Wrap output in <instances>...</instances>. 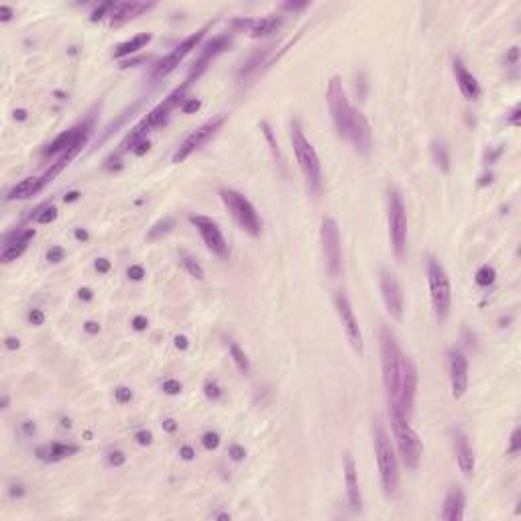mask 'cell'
<instances>
[{
    "mask_svg": "<svg viewBox=\"0 0 521 521\" xmlns=\"http://www.w3.org/2000/svg\"><path fill=\"white\" fill-rule=\"evenodd\" d=\"M405 358L407 356L399 348L395 334L389 328H381V367H383V385L389 411H395L399 407Z\"/></svg>",
    "mask_w": 521,
    "mask_h": 521,
    "instance_id": "obj_1",
    "label": "cell"
},
{
    "mask_svg": "<svg viewBox=\"0 0 521 521\" xmlns=\"http://www.w3.org/2000/svg\"><path fill=\"white\" fill-rule=\"evenodd\" d=\"M372 436H375V454H377V464L381 472V483L387 495H395L399 487V469H397V454L395 446L391 442L389 434L385 430V423L381 420L372 425Z\"/></svg>",
    "mask_w": 521,
    "mask_h": 521,
    "instance_id": "obj_2",
    "label": "cell"
},
{
    "mask_svg": "<svg viewBox=\"0 0 521 521\" xmlns=\"http://www.w3.org/2000/svg\"><path fill=\"white\" fill-rule=\"evenodd\" d=\"M291 145H293V151H296L298 163L303 171L305 179H308V185L318 194L320 185H322V167H320V159H318L316 149L312 147V143L305 139L298 120L291 123Z\"/></svg>",
    "mask_w": 521,
    "mask_h": 521,
    "instance_id": "obj_3",
    "label": "cell"
},
{
    "mask_svg": "<svg viewBox=\"0 0 521 521\" xmlns=\"http://www.w3.org/2000/svg\"><path fill=\"white\" fill-rule=\"evenodd\" d=\"M391 418V427H393V438L397 444V452L401 456L403 464L407 466L409 471H416L420 466V458H422V450L423 444L418 436V432L411 427L407 418L401 416H389Z\"/></svg>",
    "mask_w": 521,
    "mask_h": 521,
    "instance_id": "obj_4",
    "label": "cell"
},
{
    "mask_svg": "<svg viewBox=\"0 0 521 521\" xmlns=\"http://www.w3.org/2000/svg\"><path fill=\"white\" fill-rule=\"evenodd\" d=\"M427 283H430V296H432V305L438 320H444L450 312V301H452V291H450V279L444 269V265L436 261L434 257L427 259Z\"/></svg>",
    "mask_w": 521,
    "mask_h": 521,
    "instance_id": "obj_5",
    "label": "cell"
},
{
    "mask_svg": "<svg viewBox=\"0 0 521 521\" xmlns=\"http://www.w3.org/2000/svg\"><path fill=\"white\" fill-rule=\"evenodd\" d=\"M220 198L224 206L228 208V212L232 214V218L236 220V224L243 228L245 232L257 236L261 232V218L248 199L234 190H220Z\"/></svg>",
    "mask_w": 521,
    "mask_h": 521,
    "instance_id": "obj_6",
    "label": "cell"
},
{
    "mask_svg": "<svg viewBox=\"0 0 521 521\" xmlns=\"http://www.w3.org/2000/svg\"><path fill=\"white\" fill-rule=\"evenodd\" d=\"M328 106H330V114H332L334 126H336L338 135L348 139L354 108L350 106L348 98H346V92L342 88V82H340L338 75H332L330 82H328Z\"/></svg>",
    "mask_w": 521,
    "mask_h": 521,
    "instance_id": "obj_7",
    "label": "cell"
},
{
    "mask_svg": "<svg viewBox=\"0 0 521 521\" xmlns=\"http://www.w3.org/2000/svg\"><path fill=\"white\" fill-rule=\"evenodd\" d=\"M389 236L397 259H403L405 240H407V216L403 199L397 190H389Z\"/></svg>",
    "mask_w": 521,
    "mask_h": 521,
    "instance_id": "obj_8",
    "label": "cell"
},
{
    "mask_svg": "<svg viewBox=\"0 0 521 521\" xmlns=\"http://www.w3.org/2000/svg\"><path fill=\"white\" fill-rule=\"evenodd\" d=\"M224 120H226V114H220V116H216V118L208 120V123L199 124L196 130H192L190 135L185 137V141L177 147V151L173 153V163H181V161H185V159H188L194 151H198L199 147H204V145H206V143H208V141L220 130V126L224 124Z\"/></svg>",
    "mask_w": 521,
    "mask_h": 521,
    "instance_id": "obj_9",
    "label": "cell"
},
{
    "mask_svg": "<svg viewBox=\"0 0 521 521\" xmlns=\"http://www.w3.org/2000/svg\"><path fill=\"white\" fill-rule=\"evenodd\" d=\"M210 25H212V23L204 25L202 29H198V31H196V33H192L190 37H185V39H183V41H181V43H179L175 49H173L171 53H167V55H165L161 61H159V63L155 65V70H153V75H151V77H153V79L165 77L167 74H171L173 70H175L177 65H179L183 59H185V55H190V53H192V51H194V49L199 45V41H202V39H204L206 31L210 29Z\"/></svg>",
    "mask_w": 521,
    "mask_h": 521,
    "instance_id": "obj_10",
    "label": "cell"
},
{
    "mask_svg": "<svg viewBox=\"0 0 521 521\" xmlns=\"http://www.w3.org/2000/svg\"><path fill=\"white\" fill-rule=\"evenodd\" d=\"M322 250L330 277H338L342 269V250H340V230L334 218L322 220Z\"/></svg>",
    "mask_w": 521,
    "mask_h": 521,
    "instance_id": "obj_11",
    "label": "cell"
},
{
    "mask_svg": "<svg viewBox=\"0 0 521 521\" xmlns=\"http://www.w3.org/2000/svg\"><path fill=\"white\" fill-rule=\"evenodd\" d=\"M190 222L198 228L199 236L204 238L206 247L214 252V255L220 257V259H226V257L230 255L228 243H226V238H224L222 230L218 228V224L214 222L212 218H208V216H199V214H192V216H190Z\"/></svg>",
    "mask_w": 521,
    "mask_h": 521,
    "instance_id": "obj_12",
    "label": "cell"
},
{
    "mask_svg": "<svg viewBox=\"0 0 521 521\" xmlns=\"http://www.w3.org/2000/svg\"><path fill=\"white\" fill-rule=\"evenodd\" d=\"M334 305H336V312H338V318L342 322V328L346 332V338H348L350 346L354 348V352L363 354L365 350V342H363V334H360V328H358V322L354 318V312H352V305L346 298V293L338 291L336 296H334Z\"/></svg>",
    "mask_w": 521,
    "mask_h": 521,
    "instance_id": "obj_13",
    "label": "cell"
},
{
    "mask_svg": "<svg viewBox=\"0 0 521 521\" xmlns=\"http://www.w3.org/2000/svg\"><path fill=\"white\" fill-rule=\"evenodd\" d=\"M190 84H192L190 79H185V82H183L181 86H177V88L173 90L167 98H163V100L159 102V104L155 106V108H153L149 114H147V116L143 118V123H145L147 126H149V128L161 126V124L165 123V120L169 118V114H171V112L175 110L177 106L183 102V94H185V90H188V86H190Z\"/></svg>",
    "mask_w": 521,
    "mask_h": 521,
    "instance_id": "obj_14",
    "label": "cell"
},
{
    "mask_svg": "<svg viewBox=\"0 0 521 521\" xmlns=\"http://www.w3.org/2000/svg\"><path fill=\"white\" fill-rule=\"evenodd\" d=\"M381 291H383V301L385 308L395 320H401L403 316V293H401V285H399L397 277L389 271L381 273Z\"/></svg>",
    "mask_w": 521,
    "mask_h": 521,
    "instance_id": "obj_15",
    "label": "cell"
},
{
    "mask_svg": "<svg viewBox=\"0 0 521 521\" xmlns=\"http://www.w3.org/2000/svg\"><path fill=\"white\" fill-rule=\"evenodd\" d=\"M88 132H92V120H86V123L82 124H77L70 130H63L61 135H57L55 139H53L49 145H47V149L43 151L45 157H53V155H61L70 149L72 145L77 143V139H82L84 135H88Z\"/></svg>",
    "mask_w": 521,
    "mask_h": 521,
    "instance_id": "obj_16",
    "label": "cell"
},
{
    "mask_svg": "<svg viewBox=\"0 0 521 521\" xmlns=\"http://www.w3.org/2000/svg\"><path fill=\"white\" fill-rule=\"evenodd\" d=\"M348 141L352 143V147L358 151L367 155L371 151V143H372V137H371V126H369V120L367 116L360 112V110H354L352 112V120H350V130H348Z\"/></svg>",
    "mask_w": 521,
    "mask_h": 521,
    "instance_id": "obj_17",
    "label": "cell"
},
{
    "mask_svg": "<svg viewBox=\"0 0 521 521\" xmlns=\"http://www.w3.org/2000/svg\"><path fill=\"white\" fill-rule=\"evenodd\" d=\"M450 383L454 397H462L469 387V360L460 350L450 352Z\"/></svg>",
    "mask_w": 521,
    "mask_h": 521,
    "instance_id": "obj_18",
    "label": "cell"
},
{
    "mask_svg": "<svg viewBox=\"0 0 521 521\" xmlns=\"http://www.w3.org/2000/svg\"><path fill=\"white\" fill-rule=\"evenodd\" d=\"M283 23L281 15H269V17H261V19H236L232 21L234 26H240V29H247L250 35L261 37V35H271L275 33Z\"/></svg>",
    "mask_w": 521,
    "mask_h": 521,
    "instance_id": "obj_19",
    "label": "cell"
},
{
    "mask_svg": "<svg viewBox=\"0 0 521 521\" xmlns=\"http://www.w3.org/2000/svg\"><path fill=\"white\" fill-rule=\"evenodd\" d=\"M344 480H346V495H348V503L352 511L363 509V495L358 489V472H356V464L352 460L350 454L344 456Z\"/></svg>",
    "mask_w": 521,
    "mask_h": 521,
    "instance_id": "obj_20",
    "label": "cell"
},
{
    "mask_svg": "<svg viewBox=\"0 0 521 521\" xmlns=\"http://www.w3.org/2000/svg\"><path fill=\"white\" fill-rule=\"evenodd\" d=\"M35 236V228H26V230H17L10 238H6V243L2 245V252H0V261L2 263H10L17 261L23 252L26 250V245L29 240Z\"/></svg>",
    "mask_w": 521,
    "mask_h": 521,
    "instance_id": "obj_21",
    "label": "cell"
},
{
    "mask_svg": "<svg viewBox=\"0 0 521 521\" xmlns=\"http://www.w3.org/2000/svg\"><path fill=\"white\" fill-rule=\"evenodd\" d=\"M149 8H153V2H137V0H130V2H114L110 8V25H123L130 19H135L143 12H147Z\"/></svg>",
    "mask_w": 521,
    "mask_h": 521,
    "instance_id": "obj_22",
    "label": "cell"
},
{
    "mask_svg": "<svg viewBox=\"0 0 521 521\" xmlns=\"http://www.w3.org/2000/svg\"><path fill=\"white\" fill-rule=\"evenodd\" d=\"M454 75H456L458 88L466 100H476L480 96V86L476 82V77L464 68V63L460 59H454Z\"/></svg>",
    "mask_w": 521,
    "mask_h": 521,
    "instance_id": "obj_23",
    "label": "cell"
},
{
    "mask_svg": "<svg viewBox=\"0 0 521 521\" xmlns=\"http://www.w3.org/2000/svg\"><path fill=\"white\" fill-rule=\"evenodd\" d=\"M454 450H456V460H458L460 471L466 476H471L474 472V456H472V448L469 444V438L460 430L454 434Z\"/></svg>",
    "mask_w": 521,
    "mask_h": 521,
    "instance_id": "obj_24",
    "label": "cell"
},
{
    "mask_svg": "<svg viewBox=\"0 0 521 521\" xmlns=\"http://www.w3.org/2000/svg\"><path fill=\"white\" fill-rule=\"evenodd\" d=\"M464 517V493L460 487H452L446 495L442 519L444 521H460Z\"/></svg>",
    "mask_w": 521,
    "mask_h": 521,
    "instance_id": "obj_25",
    "label": "cell"
},
{
    "mask_svg": "<svg viewBox=\"0 0 521 521\" xmlns=\"http://www.w3.org/2000/svg\"><path fill=\"white\" fill-rule=\"evenodd\" d=\"M149 41H151V33L135 35L132 39H128V41L116 45V49H114V57H116V59H123V57H126V55H130V53H137L139 49H143Z\"/></svg>",
    "mask_w": 521,
    "mask_h": 521,
    "instance_id": "obj_26",
    "label": "cell"
},
{
    "mask_svg": "<svg viewBox=\"0 0 521 521\" xmlns=\"http://www.w3.org/2000/svg\"><path fill=\"white\" fill-rule=\"evenodd\" d=\"M37 181L39 177H25L8 192V199H25V198L37 196Z\"/></svg>",
    "mask_w": 521,
    "mask_h": 521,
    "instance_id": "obj_27",
    "label": "cell"
},
{
    "mask_svg": "<svg viewBox=\"0 0 521 521\" xmlns=\"http://www.w3.org/2000/svg\"><path fill=\"white\" fill-rule=\"evenodd\" d=\"M79 448L75 444H61V442H53L49 446V460H61L65 456H72Z\"/></svg>",
    "mask_w": 521,
    "mask_h": 521,
    "instance_id": "obj_28",
    "label": "cell"
},
{
    "mask_svg": "<svg viewBox=\"0 0 521 521\" xmlns=\"http://www.w3.org/2000/svg\"><path fill=\"white\" fill-rule=\"evenodd\" d=\"M230 354H232V360H234V365L238 367V371L247 375L248 369H250V365H248V356L245 354V350L240 348V346H238L236 342H232V344H230Z\"/></svg>",
    "mask_w": 521,
    "mask_h": 521,
    "instance_id": "obj_29",
    "label": "cell"
},
{
    "mask_svg": "<svg viewBox=\"0 0 521 521\" xmlns=\"http://www.w3.org/2000/svg\"><path fill=\"white\" fill-rule=\"evenodd\" d=\"M495 269H493L491 265H483L480 267V269L476 271V283L480 285V287H489V285H493V281H495Z\"/></svg>",
    "mask_w": 521,
    "mask_h": 521,
    "instance_id": "obj_30",
    "label": "cell"
},
{
    "mask_svg": "<svg viewBox=\"0 0 521 521\" xmlns=\"http://www.w3.org/2000/svg\"><path fill=\"white\" fill-rule=\"evenodd\" d=\"M181 265L185 267V269H188V273L192 275V277H196V279H204V269H202V265L199 263H196L192 257H181Z\"/></svg>",
    "mask_w": 521,
    "mask_h": 521,
    "instance_id": "obj_31",
    "label": "cell"
},
{
    "mask_svg": "<svg viewBox=\"0 0 521 521\" xmlns=\"http://www.w3.org/2000/svg\"><path fill=\"white\" fill-rule=\"evenodd\" d=\"M432 151H434V157H436L438 165H442V169L448 171V155H446V149H444V147H442V145H438V143H434Z\"/></svg>",
    "mask_w": 521,
    "mask_h": 521,
    "instance_id": "obj_32",
    "label": "cell"
},
{
    "mask_svg": "<svg viewBox=\"0 0 521 521\" xmlns=\"http://www.w3.org/2000/svg\"><path fill=\"white\" fill-rule=\"evenodd\" d=\"M202 444H204V448H208V450L218 448V444H220V436H218L216 432H206V434L202 436Z\"/></svg>",
    "mask_w": 521,
    "mask_h": 521,
    "instance_id": "obj_33",
    "label": "cell"
},
{
    "mask_svg": "<svg viewBox=\"0 0 521 521\" xmlns=\"http://www.w3.org/2000/svg\"><path fill=\"white\" fill-rule=\"evenodd\" d=\"M63 259H65V250H63L61 247H51V248L47 250V261H49V263L57 265V263H61Z\"/></svg>",
    "mask_w": 521,
    "mask_h": 521,
    "instance_id": "obj_34",
    "label": "cell"
},
{
    "mask_svg": "<svg viewBox=\"0 0 521 521\" xmlns=\"http://www.w3.org/2000/svg\"><path fill=\"white\" fill-rule=\"evenodd\" d=\"M114 397H116L118 403H128L130 399H132V391L128 389V387H116Z\"/></svg>",
    "mask_w": 521,
    "mask_h": 521,
    "instance_id": "obj_35",
    "label": "cell"
},
{
    "mask_svg": "<svg viewBox=\"0 0 521 521\" xmlns=\"http://www.w3.org/2000/svg\"><path fill=\"white\" fill-rule=\"evenodd\" d=\"M163 391H165L167 395H179V393H181V383L175 381V379H167V381L163 383Z\"/></svg>",
    "mask_w": 521,
    "mask_h": 521,
    "instance_id": "obj_36",
    "label": "cell"
},
{
    "mask_svg": "<svg viewBox=\"0 0 521 521\" xmlns=\"http://www.w3.org/2000/svg\"><path fill=\"white\" fill-rule=\"evenodd\" d=\"M112 4H114V2H104V4H100L94 12H92V21H100V19H104V17H108Z\"/></svg>",
    "mask_w": 521,
    "mask_h": 521,
    "instance_id": "obj_37",
    "label": "cell"
},
{
    "mask_svg": "<svg viewBox=\"0 0 521 521\" xmlns=\"http://www.w3.org/2000/svg\"><path fill=\"white\" fill-rule=\"evenodd\" d=\"M108 462H110L112 466H123V464L126 462L124 452H123V450H112V452L108 454Z\"/></svg>",
    "mask_w": 521,
    "mask_h": 521,
    "instance_id": "obj_38",
    "label": "cell"
},
{
    "mask_svg": "<svg viewBox=\"0 0 521 521\" xmlns=\"http://www.w3.org/2000/svg\"><path fill=\"white\" fill-rule=\"evenodd\" d=\"M521 448V427H515L513 434H511V444H509V452L511 454H517Z\"/></svg>",
    "mask_w": 521,
    "mask_h": 521,
    "instance_id": "obj_39",
    "label": "cell"
},
{
    "mask_svg": "<svg viewBox=\"0 0 521 521\" xmlns=\"http://www.w3.org/2000/svg\"><path fill=\"white\" fill-rule=\"evenodd\" d=\"M204 391H206V397H210V399H218L220 395H222V391H220V387L214 383V381H208L206 385H204Z\"/></svg>",
    "mask_w": 521,
    "mask_h": 521,
    "instance_id": "obj_40",
    "label": "cell"
},
{
    "mask_svg": "<svg viewBox=\"0 0 521 521\" xmlns=\"http://www.w3.org/2000/svg\"><path fill=\"white\" fill-rule=\"evenodd\" d=\"M126 275L132 279V281H141V279L145 277L143 265H130V267H128V271H126Z\"/></svg>",
    "mask_w": 521,
    "mask_h": 521,
    "instance_id": "obj_41",
    "label": "cell"
},
{
    "mask_svg": "<svg viewBox=\"0 0 521 521\" xmlns=\"http://www.w3.org/2000/svg\"><path fill=\"white\" fill-rule=\"evenodd\" d=\"M169 226H173V220H165V222H161V224H157L155 228L149 232V238H151V240H153V238H157V236H159V232H163V234H165V232L169 230Z\"/></svg>",
    "mask_w": 521,
    "mask_h": 521,
    "instance_id": "obj_42",
    "label": "cell"
},
{
    "mask_svg": "<svg viewBox=\"0 0 521 521\" xmlns=\"http://www.w3.org/2000/svg\"><path fill=\"white\" fill-rule=\"evenodd\" d=\"M26 318H29V322H31L33 326H41V324L45 322V314H43L41 310H31Z\"/></svg>",
    "mask_w": 521,
    "mask_h": 521,
    "instance_id": "obj_43",
    "label": "cell"
},
{
    "mask_svg": "<svg viewBox=\"0 0 521 521\" xmlns=\"http://www.w3.org/2000/svg\"><path fill=\"white\" fill-rule=\"evenodd\" d=\"M228 456H230L232 460H243V458L247 456V452H245L243 446H236V444H234V446L228 448Z\"/></svg>",
    "mask_w": 521,
    "mask_h": 521,
    "instance_id": "obj_44",
    "label": "cell"
},
{
    "mask_svg": "<svg viewBox=\"0 0 521 521\" xmlns=\"http://www.w3.org/2000/svg\"><path fill=\"white\" fill-rule=\"evenodd\" d=\"M179 456H181L183 460H194V458H196V450H194L190 444H183V446L179 448Z\"/></svg>",
    "mask_w": 521,
    "mask_h": 521,
    "instance_id": "obj_45",
    "label": "cell"
},
{
    "mask_svg": "<svg viewBox=\"0 0 521 521\" xmlns=\"http://www.w3.org/2000/svg\"><path fill=\"white\" fill-rule=\"evenodd\" d=\"M135 438H137V442H139L141 446L151 444V440H153L151 432H147V430H141V432H137V434H135Z\"/></svg>",
    "mask_w": 521,
    "mask_h": 521,
    "instance_id": "obj_46",
    "label": "cell"
},
{
    "mask_svg": "<svg viewBox=\"0 0 521 521\" xmlns=\"http://www.w3.org/2000/svg\"><path fill=\"white\" fill-rule=\"evenodd\" d=\"M198 108H199V100H196V98H190V100H185L181 104V110L183 112H196Z\"/></svg>",
    "mask_w": 521,
    "mask_h": 521,
    "instance_id": "obj_47",
    "label": "cell"
},
{
    "mask_svg": "<svg viewBox=\"0 0 521 521\" xmlns=\"http://www.w3.org/2000/svg\"><path fill=\"white\" fill-rule=\"evenodd\" d=\"M96 271L98 273H108L110 271V261L108 259H98L96 261Z\"/></svg>",
    "mask_w": 521,
    "mask_h": 521,
    "instance_id": "obj_48",
    "label": "cell"
},
{
    "mask_svg": "<svg viewBox=\"0 0 521 521\" xmlns=\"http://www.w3.org/2000/svg\"><path fill=\"white\" fill-rule=\"evenodd\" d=\"M147 324H149V322H147V318H145V316H137L135 320H132V328H135V330H139V332H141V330H145V328H147Z\"/></svg>",
    "mask_w": 521,
    "mask_h": 521,
    "instance_id": "obj_49",
    "label": "cell"
},
{
    "mask_svg": "<svg viewBox=\"0 0 521 521\" xmlns=\"http://www.w3.org/2000/svg\"><path fill=\"white\" fill-rule=\"evenodd\" d=\"M10 17H12V8L6 4L0 6V21H10Z\"/></svg>",
    "mask_w": 521,
    "mask_h": 521,
    "instance_id": "obj_50",
    "label": "cell"
},
{
    "mask_svg": "<svg viewBox=\"0 0 521 521\" xmlns=\"http://www.w3.org/2000/svg\"><path fill=\"white\" fill-rule=\"evenodd\" d=\"M84 330H86L88 334H98V332H100V324H98V322H86V324H84Z\"/></svg>",
    "mask_w": 521,
    "mask_h": 521,
    "instance_id": "obj_51",
    "label": "cell"
},
{
    "mask_svg": "<svg viewBox=\"0 0 521 521\" xmlns=\"http://www.w3.org/2000/svg\"><path fill=\"white\" fill-rule=\"evenodd\" d=\"M517 57H519V49H517V47H511L509 55H507V63H509V65H515V63H517Z\"/></svg>",
    "mask_w": 521,
    "mask_h": 521,
    "instance_id": "obj_52",
    "label": "cell"
},
{
    "mask_svg": "<svg viewBox=\"0 0 521 521\" xmlns=\"http://www.w3.org/2000/svg\"><path fill=\"white\" fill-rule=\"evenodd\" d=\"M507 123H509V124H519V106H515V108H513L511 116L507 118Z\"/></svg>",
    "mask_w": 521,
    "mask_h": 521,
    "instance_id": "obj_53",
    "label": "cell"
},
{
    "mask_svg": "<svg viewBox=\"0 0 521 521\" xmlns=\"http://www.w3.org/2000/svg\"><path fill=\"white\" fill-rule=\"evenodd\" d=\"M175 346H177V348H181V350H185L190 346V342H188V338H185V336H175Z\"/></svg>",
    "mask_w": 521,
    "mask_h": 521,
    "instance_id": "obj_54",
    "label": "cell"
},
{
    "mask_svg": "<svg viewBox=\"0 0 521 521\" xmlns=\"http://www.w3.org/2000/svg\"><path fill=\"white\" fill-rule=\"evenodd\" d=\"M163 430H165V432H175V430H177L175 420H165V422H163Z\"/></svg>",
    "mask_w": 521,
    "mask_h": 521,
    "instance_id": "obj_55",
    "label": "cell"
},
{
    "mask_svg": "<svg viewBox=\"0 0 521 521\" xmlns=\"http://www.w3.org/2000/svg\"><path fill=\"white\" fill-rule=\"evenodd\" d=\"M147 151H149V141H143V143L139 145V149H135V155L141 157V155H145Z\"/></svg>",
    "mask_w": 521,
    "mask_h": 521,
    "instance_id": "obj_56",
    "label": "cell"
},
{
    "mask_svg": "<svg viewBox=\"0 0 521 521\" xmlns=\"http://www.w3.org/2000/svg\"><path fill=\"white\" fill-rule=\"evenodd\" d=\"M6 348H10V350H15V348H19V340L17 338H12V336H8L6 340Z\"/></svg>",
    "mask_w": 521,
    "mask_h": 521,
    "instance_id": "obj_57",
    "label": "cell"
},
{
    "mask_svg": "<svg viewBox=\"0 0 521 521\" xmlns=\"http://www.w3.org/2000/svg\"><path fill=\"white\" fill-rule=\"evenodd\" d=\"M79 298H82V299H86V301H90V299H92V289H88V287H82V289H79Z\"/></svg>",
    "mask_w": 521,
    "mask_h": 521,
    "instance_id": "obj_58",
    "label": "cell"
},
{
    "mask_svg": "<svg viewBox=\"0 0 521 521\" xmlns=\"http://www.w3.org/2000/svg\"><path fill=\"white\" fill-rule=\"evenodd\" d=\"M77 198H79V192H70V194H65V196H63L65 202H75Z\"/></svg>",
    "mask_w": 521,
    "mask_h": 521,
    "instance_id": "obj_59",
    "label": "cell"
},
{
    "mask_svg": "<svg viewBox=\"0 0 521 521\" xmlns=\"http://www.w3.org/2000/svg\"><path fill=\"white\" fill-rule=\"evenodd\" d=\"M15 118H17V120H26V110H23V108L15 110Z\"/></svg>",
    "mask_w": 521,
    "mask_h": 521,
    "instance_id": "obj_60",
    "label": "cell"
},
{
    "mask_svg": "<svg viewBox=\"0 0 521 521\" xmlns=\"http://www.w3.org/2000/svg\"><path fill=\"white\" fill-rule=\"evenodd\" d=\"M25 432L26 434H35V423L33 422H25Z\"/></svg>",
    "mask_w": 521,
    "mask_h": 521,
    "instance_id": "obj_61",
    "label": "cell"
},
{
    "mask_svg": "<svg viewBox=\"0 0 521 521\" xmlns=\"http://www.w3.org/2000/svg\"><path fill=\"white\" fill-rule=\"evenodd\" d=\"M75 238H77V240H88V232L77 228V230H75Z\"/></svg>",
    "mask_w": 521,
    "mask_h": 521,
    "instance_id": "obj_62",
    "label": "cell"
}]
</instances>
